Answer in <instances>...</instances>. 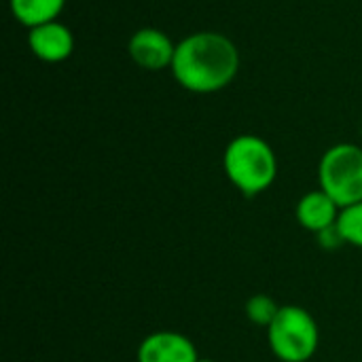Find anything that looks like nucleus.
I'll return each mask as SVG.
<instances>
[{
    "label": "nucleus",
    "mask_w": 362,
    "mask_h": 362,
    "mask_svg": "<svg viewBox=\"0 0 362 362\" xmlns=\"http://www.w3.org/2000/svg\"><path fill=\"white\" fill-rule=\"evenodd\" d=\"M341 208L322 189L303 195L297 204V221L303 229L314 233H325L337 225Z\"/></svg>",
    "instance_id": "obj_8"
},
{
    "label": "nucleus",
    "mask_w": 362,
    "mask_h": 362,
    "mask_svg": "<svg viewBox=\"0 0 362 362\" xmlns=\"http://www.w3.org/2000/svg\"><path fill=\"white\" fill-rule=\"evenodd\" d=\"M267 339L272 352L282 362H308L318 350L320 333L308 310L284 305L267 327Z\"/></svg>",
    "instance_id": "obj_3"
},
{
    "label": "nucleus",
    "mask_w": 362,
    "mask_h": 362,
    "mask_svg": "<svg viewBox=\"0 0 362 362\" xmlns=\"http://www.w3.org/2000/svg\"><path fill=\"white\" fill-rule=\"evenodd\" d=\"M127 53L142 70L159 72L172 66L176 42L159 28H140L132 34Z\"/></svg>",
    "instance_id": "obj_5"
},
{
    "label": "nucleus",
    "mask_w": 362,
    "mask_h": 362,
    "mask_svg": "<svg viewBox=\"0 0 362 362\" xmlns=\"http://www.w3.org/2000/svg\"><path fill=\"white\" fill-rule=\"evenodd\" d=\"M223 168L231 185L248 197L269 189L278 176L274 148L255 134H242L227 144Z\"/></svg>",
    "instance_id": "obj_2"
},
{
    "label": "nucleus",
    "mask_w": 362,
    "mask_h": 362,
    "mask_svg": "<svg viewBox=\"0 0 362 362\" xmlns=\"http://www.w3.org/2000/svg\"><path fill=\"white\" fill-rule=\"evenodd\" d=\"M320 189L335 199L339 208L362 202V148L356 144L331 146L318 165Z\"/></svg>",
    "instance_id": "obj_4"
},
{
    "label": "nucleus",
    "mask_w": 362,
    "mask_h": 362,
    "mask_svg": "<svg viewBox=\"0 0 362 362\" xmlns=\"http://www.w3.org/2000/svg\"><path fill=\"white\" fill-rule=\"evenodd\" d=\"M278 312H280V308L267 295H255L246 303L248 320L255 322V325H261V327H269L274 322V318L278 316Z\"/></svg>",
    "instance_id": "obj_11"
},
{
    "label": "nucleus",
    "mask_w": 362,
    "mask_h": 362,
    "mask_svg": "<svg viewBox=\"0 0 362 362\" xmlns=\"http://www.w3.org/2000/svg\"><path fill=\"white\" fill-rule=\"evenodd\" d=\"M176 83L191 93H216L233 83L240 70L235 42L212 30L193 32L176 42L170 66Z\"/></svg>",
    "instance_id": "obj_1"
},
{
    "label": "nucleus",
    "mask_w": 362,
    "mask_h": 362,
    "mask_svg": "<svg viewBox=\"0 0 362 362\" xmlns=\"http://www.w3.org/2000/svg\"><path fill=\"white\" fill-rule=\"evenodd\" d=\"M335 229L344 242L362 248V202L348 206V208H341Z\"/></svg>",
    "instance_id": "obj_10"
},
{
    "label": "nucleus",
    "mask_w": 362,
    "mask_h": 362,
    "mask_svg": "<svg viewBox=\"0 0 362 362\" xmlns=\"http://www.w3.org/2000/svg\"><path fill=\"white\" fill-rule=\"evenodd\" d=\"M13 17L28 30L57 21L59 13L66 6V0H8Z\"/></svg>",
    "instance_id": "obj_9"
},
{
    "label": "nucleus",
    "mask_w": 362,
    "mask_h": 362,
    "mask_svg": "<svg viewBox=\"0 0 362 362\" xmlns=\"http://www.w3.org/2000/svg\"><path fill=\"white\" fill-rule=\"evenodd\" d=\"M197 362H214V361H208V358H199Z\"/></svg>",
    "instance_id": "obj_12"
},
{
    "label": "nucleus",
    "mask_w": 362,
    "mask_h": 362,
    "mask_svg": "<svg viewBox=\"0 0 362 362\" xmlns=\"http://www.w3.org/2000/svg\"><path fill=\"white\" fill-rule=\"evenodd\" d=\"M28 47L45 64H59L74 51V36L62 21H49L28 30Z\"/></svg>",
    "instance_id": "obj_6"
},
{
    "label": "nucleus",
    "mask_w": 362,
    "mask_h": 362,
    "mask_svg": "<svg viewBox=\"0 0 362 362\" xmlns=\"http://www.w3.org/2000/svg\"><path fill=\"white\" fill-rule=\"evenodd\" d=\"M193 341L180 333L159 331L148 335L138 348V362H197Z\"/></svg>",
    "instance_id": "obj_7"
}]
</instances>
